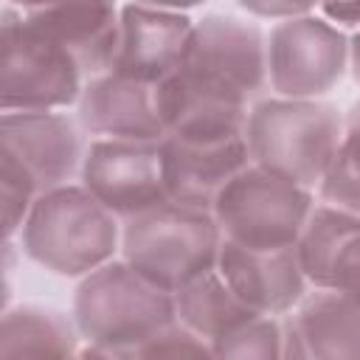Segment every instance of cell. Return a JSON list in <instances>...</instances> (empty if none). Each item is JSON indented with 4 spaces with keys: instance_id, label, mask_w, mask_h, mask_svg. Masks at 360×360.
Segmentation results:
<instances>
[{
    "instance_id": "2e32d148",
    "label": "cell",
    "mask_w": 360,
    "mask_h": 360,
    "mask_svg": "<svg viewBox=\"0 0 360 360\" xmlns=\"http://www.w3.org/2000/svg\"><path fill=\"white\" fill-rule=\"evenodd\" d=\"M22 14L53 37L82 68L84 79L112 70L121 34V6L112 3H28Z\"/></svg>"
},
{
    "instance_id": "8992f818",
    "label": "cell",
    "mask_w": 360,
    "mask_h": 360,
    "mask_svg": "<svg viewBox=\"0 0 360 360\" xmlns=\"http://www.w3.org/2000/svg\"><path fill=\"white\" fill-rule=\"evenodd\" d=\"M222 233L211 211L166 202L121 222V259L158 290L177 295L217 267Z\"/></svg>"
},
{
    "instance_id": "ba28073f",
    "label": "cell",
    "mask_w": 360,
    "mask_h": 360,
    "mask_svg": "<svg viewBox=\"0 0 360 360\" xmlns=\"http://www.w3.org/2000/svg\"><path fill=\"white\" fill-rule=\"evenodd\" d=\"M315 205V191L250 163L219 191L211 214L225 242L256 253H276L298 248Z\"/></svg>"
},
{
    "instance_id": "7a4b0ae2",
    "label": "cell",
    "mask_w": 360,
    "mask_h": 360,
    "mask_svg": "<svg viewBox=\"0 0 360 360\" xmlns=\"http://www.w3.org/2000/svg\"><path fill=\"white\" fill-rule=\"evenodd\" d=\"M84 129L68 112H0L3 239L20 236L34 202L82 174Z\"/></svg>"
},
{
    "instance_id": "cb8c5ba5",
    "label": "cell",
    "mask_w": 360,
    "mask_h": 360,
    "mask_svg": "<svg viewBox=\"0 0 360 360\" xmlns=\"http://www.w3.org/2000/svg\"><path fill=\"white\" fill-rule=\"evenodd\" d=\"M318 14L346 37L360 31V3H318Z\"/></svg>"
},
{
    "instance_id": "7c38bea8",
    "label": "cell",
    "mask_w": 360,
    "mask_h": 360,
    "mask_svg": "<svg viewBox=\"0 0 360 360\" xmlns=\"http://www.w3.org/2000/svg\"><path fill=\"white\" fill-rule=\"evenodd\" d=\"M155 90L158 87L110 70L84 84L76 104V121L90 141L160 143L166 138V127L158 112Z\"/></svg>"
},
{
    "instance_id": "30bf717a",
    "label": "cell",
    "mask_w": 360,
    "mask_h": 360,
    "mask_svg": "<svg viewBox=\"0 0 360 360\" xmlns=\"http://www.w3.org/2000/svg\"><path fill=\"white\" fill-rule=\"evenodd\" d=\"M79 183L121 222L172 202L160 143L90 141Z\"/></svg>"
},
{
    "instance_id": "4fadbf2b",
    "label": "cell",
    "mask_w": 360,
    "mask_h": 360,
    "mask_svg": "<svg viewBox=\"0 0 360 360\" xmlns=\"http://www.w3.org/2000/svg\"><path fill=\"white\" fill-rule=\"evenodd\" d=\"M217 270L231 292L262 318H284L312 292L295 248L256 253L222 239Z\"/></svg>"
},
{
    "instance_id": "44dd1931",
    "label": "cell",
    "mask_w": 360,
    "mask_h": 360,
    "mask_svg": "<svg viewBox=\"0 0 360 360\" xmlns=\"http://www.w3.org/2000/svg\"><path fill=\"white\" fill-rule=\"evenodd\" d=\"M281 318H256L211 343L214 360H281Z\"/></svg>"
},
{
    "instance_id": "d6986e66",
    "label": "cell",
    "mask_w": 360,
    "mask_h": 360,
    "mask_svg": "<svg viewBox=\"0 0 360 360\" xmlns=\"http://www.w3.org/2000/svg\"><path fill=\"white\" fill-rule=\"evenodd\" d=\"M174 307H177V323L191 335L202 338L205 343H217L219 338L236 332L239 326L262 318L231 292V287L225 284L217 267L200 276L197 281H191L188 287H183L174 295Z\"/></svg>"
},
{
    "instance_id": "6da1fadb",
    "label": "cell",
    "mask_w": 360,
    "mask_h": 360,
    "mask_svg": "<svg viewBox=\"0 0 360 360\" xmlns=\"http://www.w3.org/2000/svg\"><path fill=\"white\" fill-rule=\"evenodd\" d=\"M250 17L211 11L194 20L180 68L158 96L169 138L228 141L242 138L248 112L267 90V42Z\"/></svg>"
},
{
    "instance_id": "9a60e30c",
    "label": "cell",
    "mask_w": 360,
    "mask_h": 360,
    "mask_svg": "<svg viewBox=\"0 0 360 360\" xmlns=\"http://www.w3.org/2000/svg\"><path fill=\"white\" fill-rule=\"evenodd\" d=\"M160 155L169 200L205 211H211L219 191L250 166L245 135L228 141H183L166 135Z\"/></svg>"
},
{
    "instance_id": "5b68a950",
    "label": "cell",
    "mask_w": 360,
    "mask_h": 360,
    "mask_svg": "<svg viewBox=\"0 0 360 360\" xmlns=\"http://www.w3.org/2000/svg\"><path fill=\"white\" fill-rule=\"evenodd\" d=\"M73 326L87 346L132 354L177 326L174 295L141 278L121 256L76 281Z\"/></svg>"
},
{
    "instance_id": "603a6c76",
    "label": "cell",
    "mask_w": 360,
    "mask_h": 360,
    "mask_svg": "<svg viewBox=\"0 0 360 360\" xmlns=\"http://www.w3.org/2000/svg\"><path fill=\"white\" fill-rule=\"evenodd\" d=\"M315 3H267V0H253V3H239V11H245L256 22H284L292 17H301L312 11Z\"/></svg>"
},
{
    "instance_id": "ac0fdd59",
    "label": "cell",
    "mask_w": 360,
    "mask_h": 360,
    "mask_svg": "<svg viewBox=\"0 0 360 360\" xmlns=\"http://www.w3.org/2000/svg\"><path fill=\"white\" fill-rule=\"evenodd\" d=\"M82 338L73 318L42 304L3 309L0 360H82Z\"/></svg>"
},
{
    "instance_id": "8fae6325",
    "label": "cell",
    "mask_w": 360,
    "mask_h": 360,
    "mask_svg": "<svg viewBox=\"0 0 360 360\" xmlns=\"http://www.w3.org/2000/svg\"><path fill=\"white\" fill-rule=\"evenodd\" d=\"M194 17L180 8L121 6V34L112 73L160 87L183 62Z\"/></svg>"
},
{
    "instance_id": "484cf974",
    "label": "cell",
    "mask_w": 360,
    "mask_h": 360,
    "mask_svg": "<svg viewBox=\"0 0 360 360\" xmlns=\"http://www.w3.org/2000/svg\"><path fill=\"white\" fill-rule=\"evenodd\" d=\"M82 360H129V354H121V352H107V349H98V346H82Z\"/></svg>"
},
{
    "instance_id": "e0dca14e",
    "label": "cell",
    "mask_w": 360,
    "mask_h": 360,
    "mask_svg": "<svg viewBox=\"0 0 360 360\" xmlns=\"http://www.w3.org/2000/svg\"><path fill=\"white\" fill-rule=\"evenodd\" d=\"M281 360H360V307L312 290L281 318Z\"/></svg>"
},
{
    "instance_id": "d4e9b609",
    "label": "cell",
    "mask_w": 360,
    "mask_h": 360,
    "mask_svg": "<svg viewBox=\"0 0 360 360\" xmlns=\"http://www.w3.org/2000/svg\"><path fill=\"white\" fill-rule=\"evenodd\" d=\"M349 73L360 84V31L349 37Z\"/></svg>"
},
{
    "instance_id": "ffe728a7",
    "label": "cell",
    "mask_w": 360,
    "mask_h": 360,
    "mask_svg": "<svg viewBox=\"0 0 360 360\" xmlns=\"http://www.w3.org/2000/svg\"><path fill=\"white\" fill-rule=\"evenodd\" d=\"M318 202L360 217V98L343 112L340 146L318 188Z\"/></svg>"
},
{
    "instance_id": "277c9868",
    "label": "cell",
    "mask_w": 360,
    "mask_h": 360,
    "mask_svg": "<svg viewBox=\"0 0 360 360\" xmlns=\"http://www.w3.org/2000/svg\"><path fill=\"white\" fill-rule=\"evenodd\" d=\"M20 250L42 270L84 278L121 253V219L82 183L42 194L20 231Z\"/></svg>"
},
{
    "instance_id": "3957f363",
    "label": "cell",
    "mask_w": 360,
    "mask_h": 360,
    "mask_svg": "<svg viewBox=\"0 0 360 360\" xmlns=\"http://www.w3.org/2000/svg\"><path fill=\"white\" fill-rule=\"evenodd\" d=\"M343 135V112L323 101L264 96L248 112L245 141L253 166L318 194Z\"/></svg>"
},
{
    "instance_id": "5bb4252c",
    "label": "cell",
    "mask_w": 360,
    "mask_h": 360,
    "mask_svg": "<svg viewBox=\"0 0 360 360\" xmlns=\"http://www.w3.org/2000/svg\"><path fill=\"white\" fill-rule=\"evenodd\" d=\"M298 262L312 290L360 307V217L318 202L298 242Z\"/></svg>"
},
{
    "instance_id": "7402d4cb",
    "label": "cell",
    "mask_w": 360,
    "mask_h": 360,
    "mask_svg": "<svg viewBox=\"0 0 360 360\" xmlns=\"http://www.w3.org/2000/svg\"><path fill=\"white\" fill-rule=\"evenodd\" d=\"M129 360H214V354H211V343H205L202 338L191 335L177 323L169 332L149 340L146 346L135 349Z\"/></svg>"
},
{
    "instance_id": "52a82bcc",
    "label": "cell",
    "mask_w": 360,
    "mask_h": 360,
    "mask_svg": "<svg viewBox=\"0 0 360 360\" xmlns=\"http://www.w3.org/2000/svg\"><path fill=\"white\" fill-rule=\"evenodd\" d=\"M87 79L76 59L20 6L0 8V110L65 112L82 98Z\"/></svg>"
},
{
    "instance_id": "9c48e42d",
    "label": "cell",
    "mask_w": 360,
    "mask_h": 360,
    "mask_svg": "<svg viewBox=\"0 0 360 360\" xmlns=\"http://www.w3.org/2000/svg\"><path fill=\"white\" fill-rule=\"evenodd\" d=\"M267 42V90L278 98L315 101L340 84L349 70V37L312 11L276 22Z\"/></svg>"
}]
</instances>
